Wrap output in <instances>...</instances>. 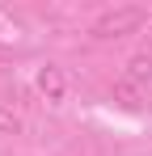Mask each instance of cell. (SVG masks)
<instances>
[{
    "label": "cell",
    "instance_id": "cell-1",
    "mask_svg": "<svg viewBox=\"0 0 152 156\" xmlns=\"http://www.w3.org/2000/svg\"><path fill=\"white\" fill-rule=\"evenodd\" d=\"M139 26H144V9H110V13H101L97 21L89 26V34H93L97 42H110V38L135 34Z\"/></svg>",
    "mask_w": 152,
    "mask_h": 156
},
{
    "label": "cell",
    "instance_id": "cell-2",
    "mask_svg": "<svg viewBox=\"0 0 152 156\" xmlns=\"http://www.w3.org/2000/svg\"><path fill=\"white\" fill-rule=\"evenodd\" d=\"M38 93H42L47 101H63V93H68V80H63V72H59L55 63H47V68L38 72Z\"/></svg>",
    "mask_w": 152,
    "mask_h": 156
},
{
    "label": "cell",
    "instance_id": "cell-3",
    "mask_svg": "<svg viewBox=\"0 0 152 156\" xmlns=\"http://www.w3.org/2000/svg\"><path fill=\"white\" fill-rule=\"evenodd\" d=\"M114 101L123 105V110H135V105L144 101V89H139L135 80H127V76H118V80H114Z\"/></svg>",
    "mask_w": 152,
    "mask_h": 156
},
{
    "label": "cell",
    "instance_id": "cell-4",
    "mask_svg": "<svg viewBox=\"0 0 152 156\" xmlns=\"http://www.w3.org/2000/svg\"><path fill=\"white\" fill-rule=\"evenodd\" d=\"M127 80H135L139 89H148V84H152V55H131V63H127Z\"/></svg>",
    "mask_w": 152,
    "mask_h": 156
},
{
    "label": "cell",
    "instance_id": "cell-5",
    "mask_svg": "<svg viewBox=\"0 0 152 156\" xmlns=\"http://www.w3.org/2000/svg\"><path fill=\"white\" fill-rule=\"evenodd\" d=\"M0 135H21V114L0 105Z\"/></svg>",
    "mask_w": 152,
    "mask_h": 156
}]
</instances>
